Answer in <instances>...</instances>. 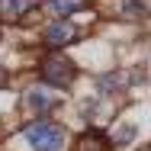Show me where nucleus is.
I'll list each match as a JSON object with an SVG mask.
<instances>
[{"label": "nucleus", "mask_w": 151, "mask_h": 151, "mask_svg": "<svg viewBox=\"0 0 151 151\" xmlns=\"http://www.w3.org/2000/svg\"><path fill=\"white\" fill-rule=\"evenodd\" d=\"M26 142H29L35 151H64V129L58 122L39 119L26 125Z\"/></svg>", "instance_id": "nucleus-1"}, {"label": "nucleus", "mask_w": 151, "mask_h": 151, "mask_svg": "<svg viewBox=\"0 0 151 151\" xmlns=\"http://www.w3.org/2000/svg\"><path fill=\"white\" fill-rule=\"evenodd\" d=\"M42 77L52 87H68L74 81V64L68 58H61V55H48V58L42 61Z\"/></svg>", "instance_id": "nucleus-2"}, {"label": "nucleus", "mask_w": 151, "mask_h": 151, "mask_svg": "<svg viewBox=\"0 0 151 151\" xmlns=\"http://www.w3.org/2000/svg\"><path fill=\"white\" fill-rule=\"evenodd\" d=\"M74 39H77V26L68 23V19H55V23L45 26V45H52V48H64Z\"/></svg>", "instance_id": "nucleus-3"}, {"label": "nucleus", "mask_w": 151, "mask_h": 151, "mask_svg": "<svg viewBox=\"0 0 151 151\" xmlns=\"http://www.w3.org/2000/svg\"><path fill=\"white\" fill-rule=\"evenodd\" d=\"M32 6H35V0H0V19H19Z\"/></svg>", "instance_id": "nucleus-4"}, {"label": "nucleus", "mask_w": 151, "mask_h": 151, "mask_svg": "<svg viewBox=\"0 0 151 151\" xmlns=\"http://www.w3.org/2000/svg\"><path fill=\"white\" fill-rule=\"evenodd\" d=\"M26 103H29L32 109H52V106L58 103V96L52 90H45V87H32V90L26 93Z\"/></svg>", "instance_id": "nucleus-5"}, {"label": "nucleus", "mask_w": 151, "mask_h": 151, "mask_svg": "<svg viewBox=\"0 0 151 151\" xmlns=\"http://www.w3.org/2000/svg\"><path fill=\"white\" fill-rule=\"evenodd\" d=\"M106 148H109V142H106L96 129L84 132V135H81V142H77V151H106Z\"/></svg>", "instance_id": "nucleus-6"}, {"label": "nucleus", "mask_w": 151, "mask_h": 151, "mask_svg": "<svg viewBox=\"0 0 151 151\" xmlns=\"http://www.w3.org/2000/svg\"><path fill=\"white\" fill-rule=\"evenodd\" d=\"M122 84H129V77H125L122 71H109V74H103V77L96 81V87H100L103 93H116Z\"/></svg>", "instance_id": "nucleus-7"}, {"label": "nucleus", "mask_w": 151, "mask_h": 151, "mask_svg": "<svg viewBox=\"0 0 151 151\" xmlns=\"http://www.w3.org/2000/svg\"><path fill=\"white\" fill-rule=\"evenodd\" d=\"M87 0H45V6L52 10V13H58V16H68V13H77L81 6H84Z\"/></svg>", "instance_id": "nucleus-8"}, {"label": "nucleus", "mask_w": 151, "mask_h": 151, "mask_svg": "<svg viewBox=\"0 0 151 151\" xmlns=\"http://www.w3.org/2000/svg\"><path fill=\"white\" fill-rule=\"evenodd\" d=\"M132 138H135V125H119V129H116V135H113V145L122 148V145H129Z\"/></svg>", "instance_id": "nucleus-9"}, {"label": "nucleus", "mask_w": 151, "mask_h": 151, "mask_svg": "<svg viewBox=\"0 0 151 151\" xmlns=\"http://www.w3.org/2000/svg\"><path fill=\"white\" fill-rule=\"evenodd\" d=\"M6 81H10V74H6V71H3V68H0V90H3V87H6Z\"/></svg>", "instance_id": "nucleus-10"}, {"label": "nucleus", "mask_w": 151, "mask_h": 151, "mask_svg": "<svg viewBox=\"0 0 151 151\" xmlns=\"http://www.w3.org/2000/svg\"><path fill=\"white\" fill-rule=\"evenodd\" d=\"M0 42H3V32H0Z\"/></svg>", "instance_id": "nucleus-11"}]
</instances>
